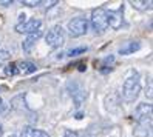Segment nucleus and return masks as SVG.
Listing matches in <instances>:
<instances>
[{"label":"nucleus","instance_id":"1","mask_svg":"<svg viewBox=\"0 0 153 137\" xmlns=\"http://www.w3.org/2000/svg\"><path fill=\"white\" fill-rule=\"evenodd\" d=\"M141 91V76L138 71H130L128 76L125 77L122 85V97L125 102H133L136 100Z\"/></svg>","mask_w":153,"mask_h":137},{"label":"nucleus","instance_id":"2","mask_svg":"<svg viewBox=\"0 0 153 137\" xmlns=\"http://www.w3.org/2000/svg\"><path fill=\"white\" fill-rule=\"evenodd\" d=\"M91 28L96 34H102L108 29V17H107V10L105 8H96L91 13Z\"/></svg>","mask_w":153,"mask_h":137},{"label":"nucleus","instance_id":"3","mask_svg":"<svg viewBox=\"0 0 153 137\" xmlns=\"http://www.w3.org/2000/svg\"><path fill=\"white\" fill-rule=\"evenodd\" d=\"M45 40H47V45L50 48H59L64 45V40H65V31L64 28H62L60 25H56L53 26V28L47 32V35H45Z\"/></svg>","mask_w":153,"mask_h":137},{"label":"nucleus","instance_id":"4","mask_svg":"<svg viewBox=\"0 0 153 137\" xmlns=\"http://www.w3.org/2000/svg\"><path fill=\"white\" fill-rule=\"evenodd\" d=\"M134 120L139 123L141 128H146L147 125L150 126L152 122V105L150 103H139L134 109Z\"/></svg>","mask_w":153,"mask_h":137},{"label":"nucleus","instance_id":"5","mask_svg":"<svg viewBox=\"0 0 153 137\" xmlns=\"http://www.w3.org/2000/svg\"><path fill=\"white\" fill-rule=\"evenodd\" d=\"M68 31L71 37H80L88 31V20L84 19V17H76V19L70 20Z\"/></svg>","mask_w":153,"mask_h":137},{"label":"nucleus","instance_id":"6","mask_svg":"<svg viewBox=\"0 0 153 137\" xmlns=\"http://www.w3.org/2000/svg\"><path fill=\"white\" fill-rule=\"evenodd\" d=\"M42 26V22L39 19H30V20H23L20 23L16 25V31L19 34H34L36 31H39Z\"/></svg>","mask_w":153,"mask_h":137},{"label":"nucleus","instance_id":"7","mask_svg":"<svg viewBox=\"0 0 153 137\" xmlns=\"http://www.w3.org/2000/svg\"><path fill=\"white\" fill-rule=\"evenodd\" d=\"M107 17H108V26L110 28L119 29L124 23V6L118 8V10L107 11Z\"/></svg>","mask_w":153,"mask_h":137},{"label":"nucleus","instance_id":"8","mask_svg":"<svg viewBox=\"0 0 153 137\" xmlns=\"http://www.w3.org/2000/svg\"><path fill=\"white\" fill-rule=\"evenodd\" d=\"M17 65V71H19V74H33V72H36V69H37V66L34 65L33 62L30 60H23V62H19V63H16Z\"/></svg>","mask_w":153,"mask_h":137},{"label":"nucleus","instance_id":"9","mask_svg":"<svg viewBox=\"0 0 153 137\" xmlns=\"http://www.w3.org/2000/svg\"><path fill=\"white\" fill-rule=\"evenodd\" d=\"M42 29H39V31H36L34 34H30L28 37H26L25 40H23V43H22V48H23V51H30L33 46H34V43L37 42L40 37H42Z\"/></svg>","mask_w":153,"mask_h":137},{"label":"nucleus","instance_id":"10","mask_svg":"<svg viewBox=\"0 0 153 137\" xmlns=\"http://www.w3.org/2000/svg\"><path fill=\"white\" fill-rule=\"evenodd\" d=\"M19 137H50V136L45 133V131H42V130L28 126V128H23V130L20 131Z\"/></svg>","mask_w":153,"mask_h":137},{"label":"nucleus","instance_id":"11","mask_svg":"<svg viewBox=\"0 0 153 137\" xmlns=\"http://www.w3.org/2000/svg\"><path fill=\"white\" fill-rule=\"evenodd\" d=\"M139 48H141L139 42H127L125 45H122V46L119 48V54H121V56H128V54L136 52Z\"/></svg>","mask_w":153,"mask_h":137},{"label":"nucleus","instance_id":"12","mask_svg":"<svg viewBox=\"0 0 153 137\" xmlns=\"http://www.w3.org/2000/svg\"><path fill=\"white\" fill-rule=\"evenodd\" d=\"M73 86H74L76 89L73 91V93H71V96L74 97V102H76V105H77V106H80V103H82L84 100H85V91H84L82 88H80L79 85H76V83H74Z\"/></svg>","mask_w":153,"mask_h":137},{"label":"nucleus","instance_id":"13","mask_svg":"<svg viewBox=\"0 0 153 137\" xmlns=\"http://www.w3.org/2000/svg\"><path fill=\"white\" fill-rule=\"evenodd\" d=\"M5 74H6V76H16V74H19L16 63H10V65L5 66Z\"/></svg>","mask_w":153,"mask_h":137},{"label":"nucleus","instance_id":"14","mask_svg":"<svg viewBox=\"0 0 153 137\" xmlns=\"http://www.w3.org/2000/svg\"><path fill=\"white\" fill-rule=\"evenodd\" d=\"M131 5L136 10H150L152 8V2H131Z\"/></svg>","mask_w":153,"mask_h":137},{"label":"nucleus","instance_id":"15","mask_svg":"<svg viewBox=\"0 0 153 137\" xmlns=\"http://www.w3.org/2000/svg\"><path fill=\"white\" fill-rule=\"evenodd\" d=\"M85 51H87V48H85V46H80V48H74V49H70V51L67 52V56L73 57V56H77V54H84Z\"/></svg>","mask_w":153,"mask_h":137},{"label":"nucleus","instance_id":"16","mask_svg":"<svg viewBox=\"0 0 153 137\" xmlns=\"http://www.w3.org/2000/svg\"><path fill=\"white\" fill-rule=\"evenodd\" d=\"M43 2H40V0H22V5L25 6H30V8H34V6H39L42 5Z\"/></svg>","mask_w":153,"mask_h":137},{"label":"nucleus","instance_id":"17","mask_svg":"<svg viewBox=\"0 0 153 137\" xmlns=\"http://www.w3.org/2000/svg\"><path fill=\"white\" fill-rule=\"evenodd\" d=\"M6 109H8V105H6V102H5V100H3L2 97H0V113H5Z\"/></svg>","mask_w":153,"mask_h":137},{"label":"nucleus","instance_id":"18","mask_svg":"<svg viewBox=\"0 0 153 137\" xmlns=\"http://www.w3.org/2000/svg\"><path fill=\"white\" fill-rule=\"evenodd\" d=\"M8 57H10V52H8L6 49L0 51V60H5V59H8Z\"/></svg>","mask_w":153,"mask_h":137},{"label":"nucleus","instance_id":"19","mask_svg":"<svg viewBox=\"0 0 153 137\" xmlns=\"http://www.w3.org/2000/svg\"><path fill=\"white\" fill-rule=\"evenodd\" d=\"M64 137H79V136H77V134H76L74 131H71V130H67V131H65V136H64Z\"/></svg>","mask_w":153,"mask_h":137},{"label":"nucleus","instance_id":"20","mask_svg":"<svg viewBox=\"0 0 153 137\" xmlns=\"http://www.w3.org/2000/svg\"><path fill=\"white\" fill-rule=\"evenodd\" d=\"M13 2H0V5H11Z\"/></svg>","mask_w":153,"mask_h":137},{"label":"nucleus","instance_id":"21","mask_svg":"<svg viewBox=\"0 0 153 137\" xmlns=\"http://www.w3.org/2000/svg\"><path fill=\"white\" fill-rule=\"evenodd\" d=\"M0 137H2V126H0Z\"/></svg>","mask_w":153,"mask_h":137},{"label":"nucleus","instance_id":"22","mask_svg":"<svg viewBox=\"0 0 153 137\" xmlns=\"http://www.w3.org/2000/svg\"><path fill=\"white\" fill-rule=\"evenodd\" d=\"M10 137H16V136H10Z\"/></svg>","mask_w":153,"mask_h":137}]
</instances>
